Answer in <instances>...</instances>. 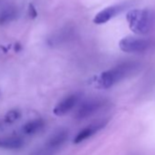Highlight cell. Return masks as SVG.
<instances>
[{"label":"cell","instance_id":"6da1fadb","mask_svg":"<svg viewBox=\"0 0 155 155\" xmlns=\"http://www.w3.org/2000/svg\"><path fill=\"white\" fill-rule=\"evenodd\" d=\"M139 67V64L135 62H125L102 72L98 81L100 87L103 89H109L112 87L117 82L137 72Z\"/></svg>","mask_w":155,"mask_h":155},{"label":"cell","instance_id":"7a4b0ae2","mask_svg":"<svg viewBox=\"0 0 155 155\" xmlns=\"http://www.w3.org/2000/svg\"><path fill=\"white\" fill-rule=\"evenodd\" d=\"M130 29L136 35L144 36L153 27V15L148 9H132L126 15Z\"/></svg>","mask_w":155,"mask_h":155},{"label":"cell","instance_id":"3957f363","mask_svg":"<svg viewBox=\"0 0 155 155\" xmlns=\"http://www.w3.org/2000/svg\"><path fill=\"white\" fill-rule=\"evenodd\" d=\"M119 47L120 50L126 53H142L149 49L150 42L143 38L127 36L120 40Z\"/></svg>","mask_w":155,"mask_h":155},{"label":"cell","instance_id":"277c9868","mask_svg":"<svg viewBox=\"0 0 155 155\" xmlns=\"http://www.w3.org/2000/svg\"><path fill=\"white\" fill-rule=\"evenodd\" d=\"M129 7L128 3H121V4H117L113 5L110 7H108L104 8L103 10L100 11L93 18V22L97 25H101L105 24L121 12H123L127 8Z\"/></svg>","mask_w":155,"mask_h":155},{"label":"cell","instance_id":"5b68a950","mask_svg":"<svg viewBox=\"0 0 155 155\" xmlns=\"http://www.w3.org/2000/svg\"><path fill=\"white\" fill-rule=\"evenodd\" d=\"M106 104L103 100H92L83 103L77 110L76 118L79 120H84L99 111Z\"/></svg>","mask_w":155,"mask_h":155},{"label":"cell","instance_id":"8992f818","mask_svg":"<svg viewBox=\"0 0 155 155\" xmlns=\"http://www.w3.org/2000/svg\"><path fill=\"white\" fill-rule=\"evenodd\" d=\"M80 101L79 94H72L66 98H64L61 101H59L53 110V112L57 116H63L68 113Z\"/></svg>","mask_w":155,"mask_h":155},{"label":"cell","instance_id":"52a82bcc","mask_svg":"<svg viewBox=\"0 0 155 155\" xmlns=\"http://www.w3.org/2000/svg\"><path fill=\"white\" fill-rule=\"evenodd\" d=\"M24 146V140L17 135L0 137V149L18 150Z\"/></svg>","mask_w":155,"mask_h":155},{"label":"cell","instance_id":"ba28073f","mask_svg":"<svg viewBox=\"0 0 155 155\" xmlns=\"http://www.w3.org/2000/svg\"><path fill=\"white\" fill-rule=\"evenodd\" d=\"M67 139L68 132L66 130H58L48 139L47 142L45 143V146L56 152L65 143Z\"/></svg>","mask_w":155,"mask_h":155},{"label":"cell","instance_id":"9c48e42d","mask_svg":"<svg viewBox=\"0 0 155 155\" xmlns=\"http://www.w3.org/2000/svg\"><path fill=\"white\" fill-rule=\"evenodd\" d=\"M18 17V8L15 6H8L0 11V26L9 24Z\"/></svg>","mask_w":155,"mask_h":155},{"label":"cell","instance_id":"30bf717a","mask_svg":"<svg viewBox=\"0 0 155 155\" xmlns=\"http://www.w3.org/2000/svg\"><path fill=\"white\" fill-rule=\"evenodd\" d=\"M104 125H105V123H101V124H96V126H90V127H87V128L81 130L75 137L73 142L75 144H78V143H81V142L84 141L88 138L91 137L95 132H97L102 127H104Z\"/></svg>","mask_w":155,"mask_h":155},{"label":"cell","instance_id":"8fae6325","mask_svg":"<svg viewBox=\"0 0 155 155\" xmlns=\"http://www.w3.org/2000/svg\"><path fill=\"white\" fill-rule=\"evenodd\" d=\"M44 126H45V121L42 119H36L27 122L23 126L22 130L27 135H33L40 131L44 128Z\"/></svg>","mask_w":155,"mask_h":155},{"label":"cell","instance_id":"7c38bea8","mask_svg":"<svg viewBox=\"0 0 155 155\" xmlns=\"http://www.w3.org/2000/svg\"><path fill=\"white\" fill-rule=\"evenodd\" d=\"M20 116H21L20 111L18 110L14 109V110H11L6 113L3 120H4L5 124H12V123L16 122L20 118Z\"/></svg>","mask_w":155,"mask_h":155},{"label":"cell","instance_id":"4fadbf2b","mask_svg":"<svg viewBox=\"0 0 155 155\" xmlns=\"http://www.w3.org/2000/svg\"><path fill=\"white\" fill-rule=\"evenodd\" d=\"M54 151L51 150L50 149H48L47 146H42L41 148L36 150L35 151H33L31 153V155H54Z\"/></svg>","mask_w":155,"mask_h":155},{"label":"cell","instance_id":"5bb4252c","mask_svg":"<svg viewBox=\"0 0 155 155\" xmlns=\"http://www.w3.org/2000/svg\"><path fill=\"white\" fill-rule=\"evenodd\" d=\"M28 14H29V17H30L31 18H36L37 16H38L37 9H36V8L34 7V5L31 4V3H30L29 6H28Z\"/></svg>","mask_w":155,"mask_h":155},{"label":"cell","instance_id":"9a60e30c","mask_svg":"<svg viewBox=\"0 0 155 155\" xmlns=\"http://www.w3.org/2000/svg\"><path fill=\"white\" fill-rule=\"evenodd\" d=\"M20 48H21V47H20V44L17 43V44H16V46H15V50L18 52V51H19V50H20Z\"/></svg>","mask_w":155,"mask_h":155},{"label":"cell","instance_id":"2e32d148","mask_svg":"<svg viewBox=\"0 0 155 155\" xmlns=\"http://www.w3.org/2000/svg\"><path fill=\"white\" fill-rule=\"evenodd\" d=\"M3 126H5V122H4V120H0V129H1Z\"/></svg>","mask_w":155,"mask_h":155}]
</instances>
